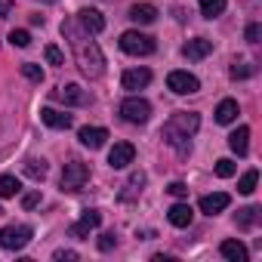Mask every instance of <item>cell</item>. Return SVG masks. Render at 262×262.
I'll return each instance as SVG.
<instances>
[{"label": "cell", "mask_w": 262, "mask_h": 262, "mask_svg": "<svg viewBox=\"0 0 262 262\" xmlns=\"http://www.w3.org/2000/svg\"><path fill=\"white\" fill-rule=\"evenodd\" d=\"M77 25L86 31V34H102L105 31V19L99 10H80L77 13Z\"/></svg>", "instance_id": "obj_11"}, {"label": "cell", "mask_w": 262, "mask_h": 262, "mask_svg": "<svg viewBox=\"0 0 262 262\" xmlns=\"http://www.w3.org/2000/svg\"><path fill=\"white\" fill-rule=\"evenodd\" d=\"M77 139H80V145H86V148H102L105 145V139H108V129L105 126H83L80 133H77Z\"/></svg>", "instance_id": "obj_14"}, {"label": "cell", "mask_w": 262, "mask_h": 262, "mask_svg": "<svg viewBox=\"0 0 262 262\" xmlns=\"http://www.w3.org/2000/svg\"><path fill=\"white\" fill-rule=\"evenodd\" d=\"M256 182H259V173H256V170H247V173L241 176V182H237V191H241V194H253V191H256Z\"/></svg>", "instance_id": "obj_26"}, {"label": "cell", "mask_w": 262, "mask_h": 262, "mask_svg": "<svg viewBox=\"0 0 262 262\" xmlns=\"http://www.w3.org/2000/svg\"><path fill=\"white\" fill-rule=\"evenodd\" d=\"M10 43H13V47H19V50H25V47L31 43V34L19 28V31H13V34H10Z\"/></svg>", "instance_id": "obj_28"}, {"label": "cell", "mask_w": 262, "mask_h": 262, "mask_svg": "<svg viewBox=\"0 0 262 262\" xmlns=\"http://www.w3.org/2000/svg\"><path fill=\"white\" fill-rule=\"evenodd\" d=\"M256 219H259V207H244V210H237V228H241V231L253 228Z\"/></svg>", "instance_id": "obj_24"}, {"label": "cell", "mask_w": 262, "mask_h": 262, "mask_svg": "<svg viewBox=\"0 0 262 262\" xmlns=\"http://www.w3.org/2000/svg\"><path fill=\"white\" fill-rule=\"evenodd\" d=\"M19 188H22V185H19L16 176H10V173H7V176H0V198H16Z\"/></svg>", "instance_id": "obj_25"}, {"label": "cell", "mask_w": 262, "mask_h": 262, "mask_svg": "<svg viewBox=\"0 0 262 262\" xmlns=\"http://www.w3.org/2000/svg\"><path fill=\"white\" fill-rule=\"evenodd\" d=\"M237 114H241V108H237L234 99H222L219 108H216V120H219V123H234Z\"/></svg>", "instance_id": "obj_20"}, {"label": "cell", "mask_w": 262, "mask_h": 262, "mask_svg": "<svg viewBox=\"0 0 262 262\" xmlns=\"http://www.w3.org/2000/svg\"><path fill=\"white\" fill-rule=\"evenodd\" d=\"M13 13V0H0V19H7Z\"/></svg>", "instance_id": "obj_38"}, {"label": "cell", "mask_w": 262, "mask_h": 262, "mask_svg": "<svg viewBox=\"0 0 262 262\" xmlns=\"http://www.w3.org/2000/svg\"><path fill=\"white\" fill-rule=\"evenodd\" d=\"M167 191H170L173 198H185V194H188V185H185V182H170Z\"/></svg>", "instance_id": "obj_35"}, {"label": "cell", "mask_w": 262, "mask_h": 262, "mask_svg": "<svg viewBox=\"0 0 262 262\" xmlns=\"http://www.w3.org/2000/svg\"><path fill=\"white\" fill-rule=\"evenodd\" d=\"M259 37H262V25L259 22L247 25V43H259Z\"/></svg>", "instance_id": "obj_33"}, {"label": "cell", "mask_w": 262, "mask_h": 262, "mask_svg": "<svg viewBox=\"0 0 262 262\" xmlns=\"http://www.w3.org/2000/svg\"><path fill=\"white\" fill-rule=\"evenodd\" d=\"M37 204H40V191H31V194L22 198V207H25V210H34Z\"/></svg>", "instance_id": "obj_36"}, {"label": "cell", "mask_w": 262, "mask_h": 262, "mask_svg": "<svg viewBox=\"0 0 262 262\" xmlns=\"http://www.w3.org/2000/svg\"><path fill=\"white\" fill-rule=\"evenodd\" d=\"M86 234H90V225H83V222H74V225H71V237L86 241Z\"/></svg>", "instance_id": "obj_34"}, {"label": "cell", "mask_w": 262, "mask_h": 262, "mask_svg": "<svg viewBox=\"0 0 262 262\" xmlns=\"http://www.w3.org/2000/svg\"><path fill=\"white\" fill-rule=\"evenodd\" d=\"M86 179H90V167L80 161H71L62 170V191H80L86 185Z\"/></svg>", "instance_id": "obj_5"}, {"label": "cell", "mask_w": 262, "mask_h": 262, "mask_svg": "<svg viewBox=\"0 0 262 262\" xmlns=\"http://www.w3.org/2000/svg\"><path fill=\"white\" fill-rule=\"evenodd\" d=\"M167 86H170L173 93H179V96H188V93H198V90H201V80H198L194 74H188V71H170Z\"/></svg>", "instance_id": "obj_7"}, {"label": "cell", "mask_w": 262, "mask_h": 262, "mask_svg": "<svg viewBox=\"0 0 262 262\" xmlns=\"http://www.w3.org/2000/svg\"><path fill=\"white\" fill-rule=\"evenodd\" d=\"M80 222H83V225H90V228H99V222H102V213H99V210H83Z\"/></svg>", "instance_id": "obj_31"}, {"label": "cell", "mask_w": 262, "mask_h": 262, "mask_svg": "<svg viewBox=\"0 0 262 262\" xmlns=\"http://www.w3.org/2000/svg\"><path fill=\"white\" fill-rule=\"evenodd\" d=\"M62 34L71 40V50H74V59H77V65H80V71L86 74V77H102V71H105V56H102V50L93 43V40H86L90 34L80 28H74V22H62Z\"/></svg>", "instance_id": "obj_1"}, {"label": "cell", "mask_w": 262, "mask_h": 262, "mask_svg": "<svg viewBox=\"0 0 262 262\" xmlns=\"http://www.w3.org/2000/svg\"><path fill=\"white\" fill-rule=\"evenodd\" d=\"M167 219H170V225H176V228H188L191 219H194V210H191L188 204H173V207L167 210Z\"/></svg>", "instance_id": "obj_15"}, {"label": "cell", "mask_w": 262, "mask_h": 262, "mask_svg": "<svg viewBox=\"0 0 262 262\" xmlns=\"http://www.w3.org/2000/svg\"><path fill=\"white\" fill-rule=\"evenodd\" d=\"M120 117H123L126 123H148L151 105H148L145 99H139V96H129V99L120 102Z\"/></svg>", "instance_id": "obj_4"}, {"label": "cell", "mask_w": 262, "mask_h": 262, "mask_svg": "<svg viewBox=\"0 0 262 262\" xmlns=\"http://www.w3.org/2000/svg\"><path fill=\"white\" fill-rule=\"evenodd\" d=\"M111 247H114V234H102V237H99V250H102V253H108Z\"/></svg>", "instance_id": "obj_37"}, {"label": "cell", "mask_w": 262, "mask_h": 262, "mask_svg": "<svg viewBox=\"0 0 262 262\" xmlns=\"http://www.w3.org/2000/svg\"><path fill=\"white\" fill-rule=\"evenodd\" d=\"M201 4V16L204 19H216L225 13V0H198Z\"/></svg>", "instance_id": "obj_23"}, {"label": "cell", "mask_w": 262, "mask_h": 262, "mask_svg": "<svg viewBox=\"0 0 262 262\" xmlns=\"http://www.w3.org/2000/svg\"><path fill=\"white\" fill-rule=\"evenodd\" d=\"M31 225H7L0 228V247L4 250H22L28 241H31Z\"/></svg>", "instance_id": "obj_6"}, {"label": "cell", "mask_w": 262, "mask_h": 262, "mask_svg": "<svg viewBox=\"0 0 262 262\" xmlns=\"http://www.w3.org/2000/svg\"><path fill=\"white\" fill-rule=\"evenodd\" d=\"M228 148L234 151V155H247V148H250V126H237L234 133L228 136Z\"/></svg>", "instance_id": "obj_17"}, {"label": "cell", "mask_w": 262, "mask_h": 262, "mask_svg": "<svg viewBox=\"0 0 262 262\" xmlns=\"http://www.w3.org/2000/svg\"><path fill=\"white\" fill-rule=\"evenodd\" d=\"M198 126H201V117H198L194 111H179V114H173V117L164 123V142L173 145L179 155H185V151L191 148L188 139L198 133Z\"/></svg>", "instance_id": "obj_2"}, {"label": "cell", "mask_w": 262, "mask_h": 262, "mask_svg": "<svg viewBox=\"0 0 262 262\" xmlns=\"http://www.w3.org/2000/svg\"><path fill=\"white\" fill-rule=\"evenodd\" d=\"M53 99L62 102V105H90V93L77 83H65V86L53 90Z\"/></svg>", "instance_id": "obj_8"}, {"label": "cell", "mask_w": 262, "mask_h": 262, "mask_svg": "<svg viewBox=\"0 0 262 262\" xmlns=\"http://www.w3.org/2000/svg\"><path fill=\"white\" fill-rule=\"evenodd\" d=\"M47 173H50V167H47V161H43V158H40V161H37V158H28V161H25V176H28V179L43 182V179H47Z\"/></svg>", "instance_id": "obj_21"}, {"label": "cell", "mask_w": 262, "mask_h": 262, "mask_svg": "<svg viewBox=\"0 0 262 262\" xmlns=\"http://www.w3.org/2000/svg\"><path fill=\"white\" fill-rule=\"evenodd\" d=\"M0 216H4V210H0Z\"/></svg>", "instance_id": "obj_40"}, {"label": "cell", "mask_w": 262, "mask_h": 262, "mask_svg": "<svg viewBox=\"0 0 262 262\" xmlns=\"http://www.w3.org/2000/svg\"><path fill=\"white\" fill-rule=\"evenodd\" d=\"M120 83H123V90H129V93L145 90V86L151 83V71H148V68H129V71H123Z\"/></svg>", "instance_id": "obj_10"}, {"label": "cell", "mask_w": 262, "mask_h": 262, "mask_svg": "<svg viewBox=\"0 0 262 262\" xmlns=\"http://www.w3.org/2000/svg\"><path fill=\"white\" fill-rule=\"evenodd\" d=\"M210 53H213V40H207V37H194V40H188V43L182 47V56L191 59V62H201V59H207Z\"/></svg>", "instance_id": "obj_12"}, {"label": "cell", "mask_w": 262, "mask_h": 262, "mask_svg": "<svg viewBox=\"0 0 262 262\" xmlns=\"http://www.w3.org/2000/svg\"><path fill=\"white\" fill-rule=\"evenodd\" d=\"M43 56H47V62H50V65H65V56H62V50H59V47H53V43L43 50Z\"/></svg>", "instance_id": "obj_29"}, {"label": "cell", "mask_w": 262, "mask_h": 262, "mask_svg": "<svg viewBox=\"0 0 262 262\" xmlns=\"http://www.w3.org/2000/svg\"><path fill=\"white\" fill-rule=\"evenodd\" d=\"M142 185H145V173H133V176L126 179L123 191H120V201H133V198L142 191Z\"/></svg>", "instance_id": "obj_22"}, {"label": "cell", "mask_w": 262, "mask_h": 262, "mask_svg": "<svg viewBox=\"0 0 262 262\" xmlns=\"http://www.w3.org/2000/svg\"><path fill=\"white\" fill-rule=\"evenodd\" d=\"M234 161H228V158H222V161H216V176L219 179H228V176H234Z\"/></svg>", "instance_id": "obj_27"}, {"label": "cell", "mask_w": 262, "mask_h": 262, "mask_svg": "<svg viewBox=\"0 0 262 262\" xmlns=\"http://www.w3.org/2000/svg\"><path fill=\"white\" fill-rule=\"evenodd\" d=\"M129 19L139 22V25H151L158 19V10L151 4H136V7H129Z\"/></svg>", "instance_id": "obj_19"}, {"label": "cell", "mask_w": 262, "mask_h": 262, "mask_svg": "<svg viewBox=\"0 0 262 262\" xmlns=\"http://www.w3.org/2000/svg\"><path fill=\"white\" fill-rule=\"evenodd\" d=\"M228 204H231V198H228L225 191H213V194H204L198 207H201V213H207V216H216V213H222Z\"/></svg>", "instance_id": "obj_13"}, {"label": "cell", "mask_w": 262, "mask_h": 262, "mask_svg": "<svg viewBox=\"0 0 262 262\" xmlns=\"http://www.w3.org/2000/svg\"><path fill=\"white\" fill-rule=\"evenodd\" d=\"M56 259H77V253H74V250H59Z\"/></svg>", "instance_id": "obj_39"}, {"label": "cell", "mask_w": 262, "mask_h": 262, "mask_svg": "<svg viewBox=\"0 0 262 262\" xmlns=\"http://www.w3.org/2000/svg\"><path fill=\"white\" fill-rule=\"evenodd\" d=\"M22 74H25L28 80H34V83H40V80H43V71H40V65H34V62L22 65Z\"/></svg>", "instance_id": "obj_30"}, {"label": "cell", "mask_w": 262, "mask_h": 262, "mask_svg": "<svg viewBox=\"0 0 262 262\" xmlns=\"http://www.w3.org/2000/svg\"><path fill=\"white\" fill-rule=\"evenodd\" d=\"M133 158H136L133 142H114V148L108 151V164H111V170H126L129 164H133Z\"/></svg>", "instance_id": "obj_9"}, {"label": "cell", "mask_w": 262, "mask_h": 262, "mask_svg": "<svg viewBox=\"0 0 262 262\" xmlns=\"http://www.w3.org/2000/svg\"><path fill=\"white\" fill-rule=\"evenodd\" d=\"M250 74H253V65H237V62L231 65V77H234V80H244V77H250Z\"/></svg>", "instance_id": "obj_32"}, {"label": "cell", "mask_w": 262, "mask_h": 262, "mask_svg": "<svg viewBox=\"0 0 262 262\" xmlns=\"http://www.w3.org/2000/svg\"><path fill=\"white\" fill-rule=\"evenodd\" d=\"M40 120L53 129H68L71 126V114L65 111H56V108H40Z\"/></svg>", "instance_id": "obj_16"}, {"label": "cell", "mask_w": 262, "mask_h": 262, "mask_svg": "<svg viewBox=\"0 0 262 262\" xmlns=\"http://www.w3.org/2000/svg\"><path fill=\"white\" fill-rule=\"evenodd\" d=\"M120 50L126 56H151L155 53V37H148L142 31H123L120 34Z\"/></svg>", "instance_id": "obj_3"}, {"label": "cell", "mask_w": 262, "mask_h": 262, "mask_svg": "<svg viewBox=\"0 0 262 262\" xmlns=\"http://www.w3.org/2000/svg\"><path fill=\"white\" fill-rule=\"evenodd\" d=\"M219 253L228 259V262H247V247L241 241H222Z\"/></svg>", "instance_id": "obj_18"}]
</instances>
